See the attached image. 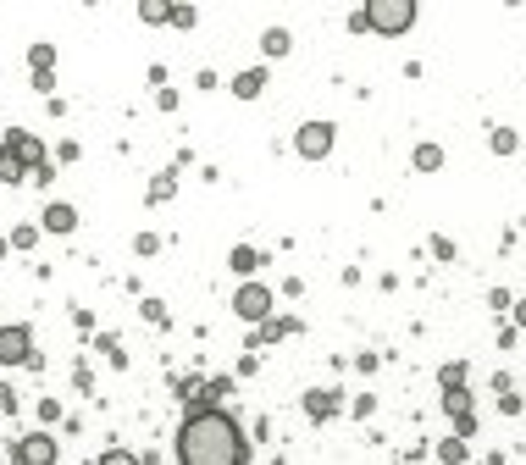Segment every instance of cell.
I'll use <instances>...</instances> for the list:
<instances>
[{
	"mask_svg": "<svg viewBox=\"0 0 526 465\" xmlns=\"http://www.w3.org/2000/svg\"><path fill=\"white\" fill-rule=\"evenodd\" d=\"M266 89V67H250V72H239V78H233V95L239 100H255Z\"/></svg>",
	"mask_w": 526,
	"mask_h": 465,
	"instance_id": "cell-8",
	"label": "cell"
},
{
	"mask_svg": "<svg viewBox=\"0 0 526 465\" xmlns=\"http://www.w3.org/2000/svg\"><path fill=\"white\" fill-rule=\"evenodd\" d=\"M515 327H526V299H515Z\"/></svg>",
	"mask_w": 526,
	"mask_h": 465,
	"instance_id": "cell-19",
	"label": "cell"
},
{
	"mask_svg": "<svg viewBox=\"0 0 526 465\" xmlns=\"http://www.w3.org/2000/svg\"><path fill=\"white\" fill-rule=\"evenodd\" d=\"M6 155H17L23 167L45 172V144H39L34 133H23V128H12V133H6Z\"/></svg>",
	"mask_w": 526,
	"mask_h": 465,
	"instance_id": "cell-7",
	"label": "cell"
},
{
	"mask_svg": "<svg viewBox=\"0 0 526 465\" xmlns=\"http://www.w3.org/2000/svg\"><path fill=\"white\" fill-rule=\"evenodd\" d=\"M72 227H78L72 205H45V233H72Z\"/></svg>",
	"mask_w": 526,
	"mask_h": 465,
	"instance_id": "cell-9",
	"label": "cell"
},
{
	"mask_svg": "<svg viewBox=\"0 0 526 465\" xmlns=\"http://www.w3.org/2000/svg\"><path fill=\"white\" fill-rule=\"evenodd\" d=\"M493 150L510 155V150H515V128H499V133H493Z\"/></svg>",
	"mask_w": 526,
	"mask_h": 465,
	"instance_id": "cell-16",
	"label": "cell"
},
{
	"mask_svg": "<svg viewBox=\"0 0 526 465\" xmlns=\"http://www.w3.org/2000/svg\"><path fill=\"white\" fill-rule=\"evenodd\" d=\"M443 460H449V465H460V460H466V443H460V438H449V443H443Z\"/></svg>",
	"mask_w": 526,
	"mask_h": 465,
	"instance_id": "cell-17",
	"label": "cell"
},
{
	"mask_svg": "<svg viewBox=\"0 0 526 465\" xmlns=\"http://www.w3.org/2000/svg\"><path fill=\"white\" fill-rule=\"evenodd\" d=\"M255 266H261V250H250V244H239V250H233V272H244V277H250Z\"/></svg>",
	"mask_w": 526,
	"mask_h": 465,
	"instance_id": "cell-13",
	"label": "cell"
},
{
	"mask_svg": "<svg viewBox=\"0 0 526 465\" xmlns=\"http://www.w3.org/2000/svg\"><path fill=\"white\" fill-rule=\"evenodd\" d=\"M28 360H34V333L23 322L0 327V366H28Z\"/></svg>",
	"mask_w": 526,
	"mask_h": 465,
	"instance_id": "cell-3",
	"label": "cell"
},
{
	"mask_svg": "<svg viewBox=\"0 0 526 465\" xmlns=\"http://www.w3.org/2000/svg\"><path fill=\"white\" fill-rule=\"evenodd\" d=\"M23 178H28V167L17 161V155H6V150H0V183H23Z\"/></svg>",
	"mask_w": 526,
	"mask_h": 465,
	"instance_id": "cell-12",
	"label": "cell"
},
{
	"mask_svg": "<svg viewBox=\"0 0 526 465\" xmlns=\"http://www.w3.org/2000/svg\"><path fill=\"white\" fill-rule=\"evenodd\" d=\"M250 443H244L239 421L216 405L189 410V421L178 427V465H244Z\"/></svg>",
	"mask_w": 526,
	"mask_h": 465,
	"instance_id": "cell-1",
	"label": "cell"
},
{
	"mask_svg": "<svg viewBox=\"0 0 526 465\" xmlns=\"http://www.w3.org/2000/svg\"><path fill=\"white\" fill-rule=\"evenodd\" d=\"M261 45H266V56H288V50H294V45H288V28H266V34H261Z\"/></svg>",
	"mask_w": 526,
	"mask_h": 465,
	"instance_id": "cell-10",
	"label": "cell"
},
{
	"mask_svg": "<svg viewBox=\"0 0 526 465\" xmlns=\"http://www.w3.org/2000/svg\"><path fill=\"white\" fill-rule=\"evenodd\" d=\"M294 150L305 155V161H322V155L333 150V122H305V128L294 133Z\"/></svg>",
	"mask_w": 526,
	"mask_h": 465,
	"instance_id": "cell-5",
	"label": "cell"
},
{
	"mask_svg": "<svg viewBox=\"0 0 526 465\" xmlns=\"http://www.w3.org/2000/svg\"><path fill=\"white\" fill-rule=\"evenodd\" d=\"M17 465H56V438H50V432L17 438Z\"/></svg>",
	"mask_w": 526,
	"mask_h": 465,
	"instance_id": "cell-6",
	"label": "cell"
},
{
	"mask_svg": "<svg viewBox=\"0 0 526 465\" xmlns=\"http://www.w3.org/2000/svg\"><path fill=\"white\" fill-rule=\"evenodd\" d=\"M443 167V150L438 144H416V172H438Z\"/></svg>",
	"mask_w": 526,
	"mask_h": 465,
	"instance_id": "cell-11",
	"label": "cell"
},
{
	"mask_svg": "<svg viewBox=\"0 0 526 465\" xmlns=\"http://www.w3.org/2000/svg\"><path fill=\"white\" fill-rule=\"evenodd\" d=\"M139 17H144V23H172V6H161V0H144Z\"/></svg>",
	"mask_w": 526,
	"mask_h": 465,
	"instance_id": "cell-14",
	"label": "cell"
},
{
	"mask_svg": "<svg viewBox=\"0 0 526 465\" xmlns=\"http://www.w3.org/2000/svg\"><path fill=\"white\" fill-rule=\"evenodd\" d=\"M410 23H416V0H366V12L355 17V28H371L383 39H399Z\"/></svg>",
	"mask_w": 526,
	"mask_h": 465,
	"instance_id": "cell-2",
	"label": "cell"
},
{
	"mask_svg": "<svg viewBox=\"0 0 526 465\" xmlns=\"http://www.w3.org/2000/svg\"><path fill=\"white\" fill-rule=\"evenodd\" d=\"M233 310H239L244 322H266V316H272V288L266 283H244L239 294H233Z\"/></svg>",
	"mask_w": 526,
	"mask_h": 465,
	"instance_id": "cell-4",
	"label": "cell"
},
{
	"mask_svg": "<svg viewBox=\"0 0 526 465\" xmlns=\"http://www.w3.org/2000/svg\"><path fill=\"white\" fill-rule=\"evenodd\" d=\"M34 239H39V227H17V233H12V244H17V250H28Z\"/></svg>",
	"mask_w": 526,
	"mask_h": 465,
	"instance_id": "cell-18",
	"label": "cell"
},
{
	"mask_svg": "<svg viewBox=\"0 0 526 465\" xmlns=\"http://www.w3.org/2000/svg\"><path fill=\"white\" fill-rule=\"evenodd\" d=\"M100 465H139V454H133V449H106V454H100Z\"/></svg>",
	"mask_w": 526,
	"mask_h": 465,
	"instance_id": "cell-15",
	"label": "cell"
}]
</instances>
